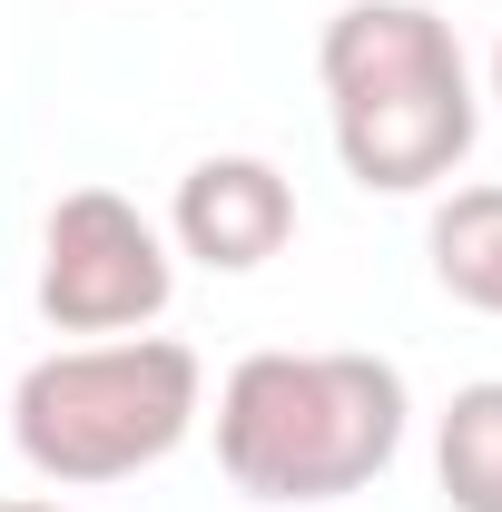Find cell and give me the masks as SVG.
<instances>
[{
  "mask_svg": "<svg viewBox=\"0 0 502 512\" xmlns=\"http://www.w3.org/2000/svg\"><path fill=\"white\" fill-rule=\"evenodd\" d=\"M315 79H325L335 158L365 197L443 188L483 138L473 60H463L453 20L424 0H345L315 40Z\"/></svg>",
  "mask_w": 502,
  "mask_h": 512,
  "instance_id": "obj_1",
  "label": "cell"
},
{
  "mask_svg": "<svg viewBox=\"0 0 502 512\" xmlns=\"http://www.w3.org/2000/svg\"><path fill=\"white\" fill-rule=\"evenodd\" d=\"M404 424H414L404 365L355 355V345H325V355L256 345L217 384V463L256 503H345V493H365L404 453Z\"/></svg>",
  "mask_w": 502,
  "mask_h": 512,
  "instance_id": "obj_2",
  "label": "cell"
},
{
  "mask_svg": "<svg viewBox=\"0 0 502 512\" xmlns=\"http://www.w3.org/2000/svg\"><path fill=\"white\" fill-rule=\"evenodd\" d=\"M207 414V365L178 335H99V345H60L40 355L20 394H10V444L40 483L99 493L197 434Z\"/></svg>",
  "mask_w": 502,
  "mask_h": 512,
  "instance_id": "obj_3",
  "label": "cell"
},
{
  "mask_svg": "<svg viewBox=\"0 0 502 512\" xmlns=\"http://www.w3.org/2000/svg\"><path fill=\"white\" fill-rule=\"evenodd\" d=\"M178 296V256L168 227L138 217L119 188H69L40 227V316L60 335H138L168 316Z\"/></svg>",
  "mask_w": 502,
  "mask_h": 512,
  "instance_id": "obj_4",
  "label": "cell"
},
{
  "mask_svg": "<svg viewBox=\"0 0 502 512\" xmlns=\"http://www.w3.org/2000/svg\"><path fill=\"white\" fill-rule=\"evenodd\" d=\"M286 237H296V188L276 158H247V148L197 158L168 197V247L197 256L207 276H256L266 256H286Z\"/></svg>",
  "mask_w": 502,
  "mask_h": 512,
  "instance_id": "obj_5",
  "label": "cell"
},
{
  "mask_svg": "<svg viewBox=\"0 0 502 512\" xmlns=\"http://www.w3.org/2000/svg\"><path fill=\"white\" fill-rule=\"evenodd\" d=\"M434 286L473 316H502V188H453L424 227Z\"/></svg>",
  "mask_w": 502,
  "mask_h": 512,
  "instance_id": "obj_6",
  "label": "cell"
},
{
  "mask_svg": "<svg viewBox=\"0 0 502 512\" xmlns=\"http://www.w3.org/2000/svg\"><path fill=\"white\" fill-rule=\"evenodd\" d=\"M434 483L453 512H502V375L463 384L434 424Z\"/></svg>",
  "mask_w": 502,
  "mask_h": 512,
  "instance_id": "obj_7",
  "label": "cell"
},
{
  "mask_svg": "<svg viewBox=\"0 0 502 512\" xmlns=\"http://www.w3.org/2000/svg\"><path fill=\"white\" fill-rule=\"evenodd\" d=\"M0 512H69V503H0Z\"/></svg>",
  "mask_w": 502,
  "mask_h": 512,
  "instance_id": "obj_8",
  "label": "cell"
},
{
  "mask_svg": "<svg viewBox=\"0 0 502 512\" xmlns=\"http://www.w3.org/2000/svg\"><path fill=\"white\" fill-rule=\"evenodd\" d=\"M493 99H502V40H493Z\"/></svg>",
  "mask_w": 502,
  "mask_h": 512,
  "instance_id": "obj_9",
  "label": "cell"
}]
</instances>
